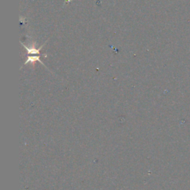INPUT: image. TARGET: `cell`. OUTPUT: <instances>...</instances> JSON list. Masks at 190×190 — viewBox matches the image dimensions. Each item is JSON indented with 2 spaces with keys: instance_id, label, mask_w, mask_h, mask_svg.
Listing matches in <instances>:
<instances>
[{
  "instance_id": "6da1fadb",
  "label": "cell",
  "mask_w": 190,
  "mask_h": 190,
  "mask_svg": "<svg viewBox=\"0 0 190 190\" xmlns=\"http://www.w3.org/2000/svg\"><path fill=\"white\" fill-rule=\"evenodd\" d=\"M21 44L23 45V47L24 48H25V49L27 51H28V54H40V51L41 50L42 48L45 45V44H43V45H42L41 47H40L38 49H36V48H34V47H28L26 46L25 45H24V44L23 43V42H21Z\"/></svg>"
},
{
  "instance_id": "7a4b0ae2",
  "label": "cell",
  "mask_w": 190,
  "mask_h": 190,
  "mask_svg": "<svg viewBox=\"0 0 190 190\" xmlns=\"http://www.w3.org/2000/svg\"><path fill=\"white\" fill-rule=\"evenodd\" d=\"M36 61H38V62H40L41 64H42L43 66H45L43 62H42L41 59H40V57H39V56H33V57H28L27 61L25 62V65L28 64V63H29V62H30V63H32V62H36Z\"/></svg>"
}]
</instances>
